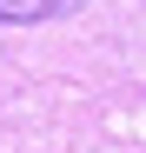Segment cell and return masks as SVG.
<instances>
[{"instance_id":"obj_1","label":"cell","mask_w":146,"mask_h":153,"mask_svg":"<svg viewBox=\"0 0 146 153\" xmlns=\"http://www.w3.org/2000/svg\"><path fill=\"white\" fill-rule=\"evenodd\" d=\"M66 7H80V0H0V20H53Z\"/></svg>"}]
</instances>
